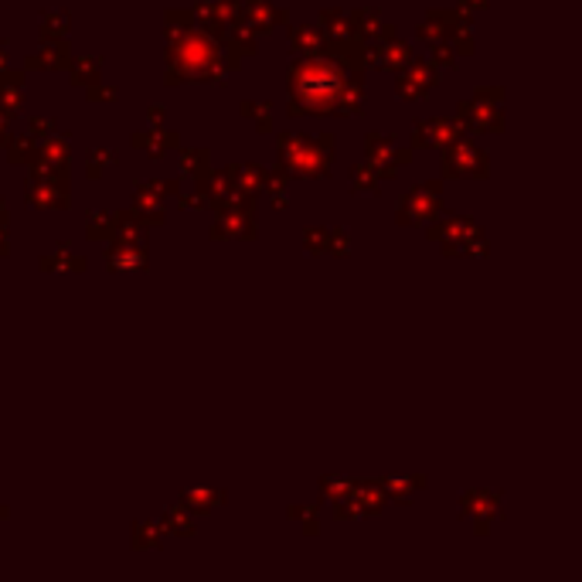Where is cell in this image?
<instances>
[{"label": "cell", "instance_id": "1", "mask_svg": "<svg viewBox=\"0 0 582 582\" xmlns=\"http://www.w3.org/2000/svg\"><path fill=\"white\" fill-rule=\"evenodd\" d=\"M344 82L327 62H300L293 72V109H331L341 103Z\"/></svg>", "mask_w": 582, "mask_h": 582}, {"label": "cell", "instance_id": "2", "mask_svg": "<svg viewBox=\"0 0 582 582\" xmlns=\"http://www.w3.org/2000/svg\"><path fill=\"white\" fill-rule=\"evenodd\" d=\"M446 170H450V174H460V178H484L487 157L464 147V143H456L450 150V157H446Z\"/></svg>", "mask_w": 582, "mask_h": 582}, {"label": "cell", "instance_id": "3", "mask_svg": "<svg viewBox=\"0 0 582 582\" xmlns=\"http://www.w3.org/2000/svg\"><path fill=\"white\" fill-rule=\"evenodd\" d=\"M109 266H113V270H143V266H147V252H143L140 246L123 242V246H117L109 252Z\"/></svg>", "mask_w": 582, "mask_h": 582}, {"label": "cell", "instance_id": "4", "mask_svg": "<svg viewBox=\"0 0 582 582\" xmlns=\"http://www.w3.org/2000/svg\"><path fill=\"white\" fill-rule=\"evenodd\" d=\"M433 86V72L429 68H409V76L399 78V89L405 99H413V96H426V89Z\"/></svg>", "mask_w": 582, "mask_h": 582}, {"label": "cell", "instance_id": "5", "mask_svg": "<svg viewBox=\"0 0 582 582\" xmlns=\"http://www.w3.org/2000/svg\"><path fill=\"white\" fill-rule=\"evenodd\" d=\"M405 205L415 208V211H419V219H429V215H436V211H440V194H436V188H423V191L409 194V201H405Z\"/></svg>", "mask_w": 582, "mask_h": 582}, {"label": "cell", "instance_id": "6", "mask_svg": "<svg viewBox=\"0 0 582 582\" xmlns=\"http://www.w3.org/2000/svg\"><path fill=\"white\" fill-rule=\"evenodd\" d=\"M89 72L92 76H99V58H82V62L72 68V78H76V82H86Z\"/></svg>", "mask_w": 582, "mask_h": 582}, {"label": "cell", "instance_id": "7", "mask_svg": "<svg viewBox=\"0 0 582 582\" xmlns=\"http://www.w3.org/2000/svg\"><path fill=\"white\" fill-rule=\"evenodd\" d=\"M106 164H113V154H89V178H103Z\"/></svg>", "mask_w": 582, "mask_h": 582}, {"label": "cell", "instance_id": "8", "mask_svg": "<svg viewBox=\"0 0 582 582\" xmlns=\"http://www.w3.org/2000/svg\"><path fill=\"white\" fill-rule=\"evenodd\" d=\"M58 27H62V31H68V17H65V14H55V17H48V21H45V35H48V38H55V31H58Z\"/></svg>", "mask_w": 582, "mask_h": 582}, {"label": "cell", "instance_id": "9", "mask_svg": "<svg viewBox=\"0 0 582 582\" xmlns=\"http://www.w3.org/2000/svg\"><path fill=\"white\" fill-rule=\"evenodd\" d=\"M89 99H113V89H96L89 92Z\"/></svg>", "mask_w": 582, "mask_h": 582}, {"label": "cell", "instance_id": "10", "mask_svg": "<svg viewBox=\"0 0 582 582\" xmlns=\"http://www.w3.org/2000/svg\"><path fill=\"white\" fill-rule=\"evenodd\" d=\"M0 252H4V232H0Z\"/></svg>", "mask_w": 582, "mask_h": 582}, {"label": "cell", "instance_id": "11", "mask_svg": "<svg viewBox=\"0 0 582 582\" xmlns=\"http://www.w3.org/2000/svg\"><path fill=\"white\" fill-rule=\"evenodd\" d=\"M4 129H7V127H4V119H0V137H4Z\"/></svg>", "mask_w": 582, "mask_h": 582}]
</instances>
